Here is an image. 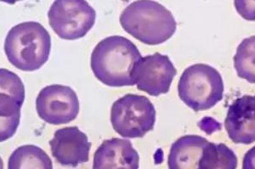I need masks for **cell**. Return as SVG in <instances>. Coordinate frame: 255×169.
<instances>
[{"label": "cell", "instance_id": "cell-5", "mask_svg": "<svg viewBox=\"0 0 255 169\" xmlns=\"http://www.w3.org/2000/svg\"><path fill=\"white\" fill-rule=\"evenodd\" d=\"M156 109L145 96L126 94L111 109V123L123 137L142 138L153 129Z\"/></svg>", "mask_w": 255, "mask_h": 169}, {"label": "cell", "instance_id": "cell-17", "mask_svg": "<svg viewBox=\"0 0 255 169\" xmlns=\"http://www.w3.org/2000/svg\"><path fill=\"white\" fill-rule=\"evenodd\" d=\"M20 112L10 117H0V142L13 137L20 124Z\"/></svg>", "mask_w": 255, "mask_h": 169}, {"label": "cell", "instance_id": "cell-6", "mask_svg": "<svg viewBox=\"0 0 255 169\" xmlns=\"http://www.w3.org/2000/svg\"><path fill=\"white\" fill-rule=\"evenodd\" d=\"M49 26L59 38L76 40L84 38L96 23V12L83 0H57L48 12Z\"/></svg>", "mask_w": 255, "mask_h": 169}, {"label": "cell", "instance_id": "cell-1", "mask_svg": "<svg viewBox=\"0 0 255 169\" xmlns=\"http://www.w3.org/2000/svg\"><path fill=\"white\" fill-rule=\"evenodd\" d=\"M134 43L122 36H111L96 45L90 66L97 79L111 87L134 86L132 70L141 58Z\"/></svg>", "mask_w": 255, "mask_h": 169}, {"label": "cell", "instance_id": "cell-9", "mask_svg": "<svg viewBox=\"0 0 255 169\" xmlns=\"http://www.w3.org/2000/svg\"><path fill=\"white\" fill-rule=\"evenodd\" d=\"M49 146L53 157L62 166L75 168L90 159L91 143L79 127H65L56 130Z\"/></svg>", "mask_w": 255, "mask_h": 169}, {"label": "cell", "instance_id": "cell-13", "mask_svg": "<svg viewBox=\"0 0 255 169\" xmlns=\"http://www.w3.org/2000/svg\"><path fill=\"white\" fill-rule=\"evenodd\" d=\"M25 101V86L20 78L9 69H0V117L20 112Z\"/></svg>", "mask_w": 255, "mask_h": 169}, {"label": "cell", "instance_id": "cell-16", "mask_svg": "<svg viewBox=\"0 0 255 169\" xmlns=\"http://www.w3.org/2000/svg\"><path fill=\"white\" fill-rule=\"evenodd\" d=\"M255 36L243 40L234 56V66L239 77L255 83Z\"/></svg>", "mask_w": 255, "mask_h": 169}, {"label": "cell", "instance_id": "cell-18", "mask_svg": "<svg viewBox=\"0 0 255 169\" xmlns=\"http://www.w3.org/2000/svg\"><path fill=\"white\" fill-rule=\"evenodd\" d=\"M0 169H3V159L1 158H0Z\"/></svg>", "mask_w": 255, "mask_h": 169}, {"label": "cell", "instance_id": "cell-4", "mask_svg": "<svg viewBox=\"0 0 255 169\" xmlns=\"http://www.w3.org/2000/svg\"><path fill=\"white\" fill-rule=\"evenodd\" d=\"M178 93L183 103L195 112L209 110L223 99V79L214 67L196 63L183 72Z\"/></svg>", "mask_w": 255, "mask_h": 169}, {"label": "cell", "instance_id": "cell-7", "mask_svg": "<svg viewBox=\"0 0 255 169\" xmlns=\"http://www.w3.org/2000/svg\"><path fill=\"white\" fill-rule=\"evenodd\" d=\"M77 93L70 86L50 85L41 90L36 99V110L41 119L49 124H65L74 120L79 113Z\"/></svg>", "mask_w": 255, "mask_h": 169}, {"label": "cell", "instance_id": "cell-3", "mask_svg": "<svg viewBox=\"0 0 255 169\" xmlns=\"http://www.w3.org/2000/svg\"><path fill=\"white\" fill-rule=\"evenodd\" d=\"M51 38L49 32L38 22L26 21L9 30L4 42L8 60L23 71L40 69L49 59Z\"/></svg>", "mask_w": 255, "mask_h": 169}, {"label": "cell", "instance_id": "cell-2", "mask_svg": "<svg viewBox=\"0 0 255 169\" xmlns=\"http://www.w3.org/2000/svg\"><path fill=\"white\" fill-rule=\"evenodd\" d=\"M125 32L147 45L165 43L176 32L174 15L155 1H135L128 5L120 15Z\"/></svg>", "mask_w": 255, "mask_h": 169}, {"label": "cell", "instance_id": "cell-8", "mask_svg": "<svg viewBox=\"0 0 255 169\" xmlns=\"http://www.w3.org/2000/svg\"><path fill=\"white\" fill-rule=\"evenodd\" d=\"M176 74L168 56L155 53L141 57L134 64L132 78L139 91L158 97L168 93Z\"/></svg>", "mask_w": 255, "mask_h": 169}, {"label": "cell", "instance_id": "cell-15", "mask_svg": "<svg viewBox=\"0 0 255 169\" xmlns=\"http://www.w3.org/2000/svg\"><path fill=\"white\" fill-rule=\"evenodd\" d=\"M235 152L225 144L209 142L203 151L199 169H237Z\"/></svg>", "mask_w": 255, "mask_h": 169}, {"label": "cell", "instance_id": "cell-14", "mask_svg": "<svg viewBox=\"0 0 255 169\" xmlns=\"http://www.w3.org/2000/svg\"><path fill=\"white\" fill-rule=\"evenodd\" d=\"M8 169H53V164L46 152L40 147L25 145L12 152Z\"/></svg>", "mask_w": 255, "mask_h": 169}, {"label": "cell", "instance_id": "cell-12", "mask_svg": "<svg viewBox=\"0 0 255 169\" xmlns=\"http://www.w3.org/2000/svg\"><path fill=\"white\" fill-rule=\"evenodd\" d=\"M209 141L196 135H184L172 145L168 169H199L203 151Z\"/></svg>", "mask_w": 255, "mask_h": 169}, {"label": "cell", "instance_id": "cell-10", "mask_svg": "<svg viewBox=\"0 0 255 169\" xmlns=\"http://www.w3.org/2000/svg\"><path fill=\"white\" fill-rule=\"evenodd\" d=\"M255 96L245 95L229 107L225 128L234 143L250 145L255 142Z\"/></svg>", "mask_w": 255, "mask_h": 169}, {"label": "cell", "instance_id": "cell-11", "mask_svg": "<svg viewBox=\"0 0 255 169\" xmlns=\"http://www.w3.org/2000/svg\"><path fill=\"white\" fill-rule=\"evenodd\" d=\"M139 157L130 141L106 140L94 155L93 169H139Z\"/></svg>", "mask_w": 255, "mask_h": 169}]
</instances>
